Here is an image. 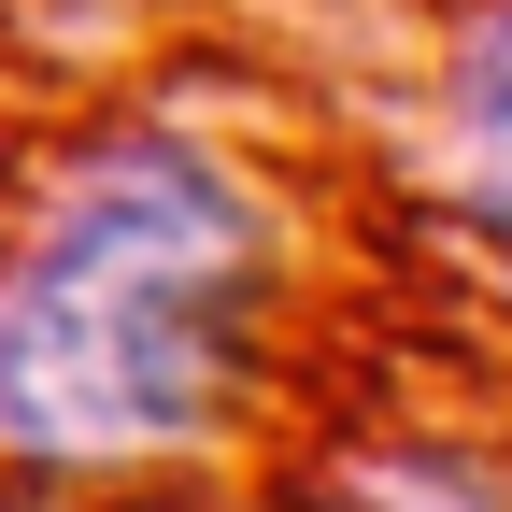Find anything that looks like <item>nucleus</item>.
<instances>
[{"label":"nucleus","instance_id":"2","mask_svg":"<svg viewBox=\"0 0 512 512\" xmlns=\"http://www.w3.org/2000/svg\"><path fill=\"white\" fill-rule=\"evenodd\" d=\"M456 143H470V171L512 200V0L470 15V43H456Z\"/></svg>","mask_w":512,"mask_h":512},{"label":"nucleus","instance_id":"1","mask_svg":"<svg viewBox=\"0 0 512 512\" xmlns=\"http://www.w3.org/2000/svg\"><path fill=\"white\" fill-rule=\"evenodd\" d=\"M242 285H256V185L185 128L100 143L0 271V441L43 470L185 456L228 399Z\"/></svg>","mask_w":512,"mask_h":512}]
</instances>
